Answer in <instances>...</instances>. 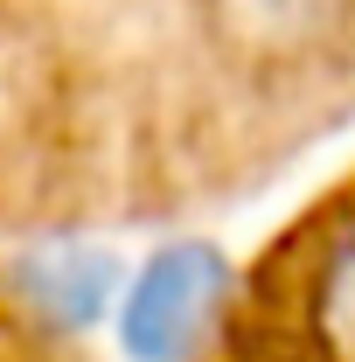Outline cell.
Returning a JSON list of instances; mask_svg holds the SVG:
<instances>
[{
	"instance_id": "obj_1",
	"label": "cell",
	"mask_w": 355,
	"mask_h": 362,
	"mask_svg": "<svg viewBox=\"0 0 355 362\" xmlns=\"http://www.w3.org/2000/svg\"><path fill=\"white\" fill-rule=\"evenodd\" d=\"M230 320V258L216 244H161L126 286L119 349L133 362H195Z\"/></svg>"
},
{
	"instance_id": "obj_2",
	"label": "cell",
	"mask_w": 355,
	"mask_h": 362,
	"mask_svg": "<svg viewBox=\"0 0 355 362\" xmlns=\"http://www.w3.org/2000/svg\"><path fill=\"white\" fill-rule=\"evenodd\" d=\"M349 0H223V28L244 49H272V56H300V49L327 42L342 28Z\"/></svg>"
}]
</instances>
